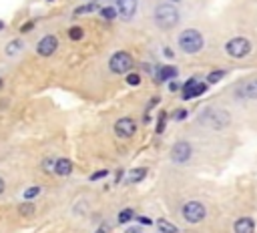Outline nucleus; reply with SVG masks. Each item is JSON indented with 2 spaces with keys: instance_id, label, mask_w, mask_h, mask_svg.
<instances>
[{
  "instance_id": "36",
  "label": "nucleus",
  "mask_w": 257,
  "mask_h": 233,
  "mask_svg": "<svg viewBox=\"0 0 257 233\" xmlns=\"http://www.w3.org/2000/svg\"><path fill=\"white\" fill-rule=\"evenodd\" d=\"M139 221H141V223H145V225H149V223H151V219H147V217H139Z\"/></svg>"
},
{
  "instance_id": "39",
  "label": "nucleus",
  "mask_w": 257,
  "mask_h": 233,
  "mask_svg": "<svg viewBox=\"0 0 257 233\" xmlns=\"http://www.w3.org/2000/svg\"><path fill=\"white\" fill-rule=\"evenodd\" d=\"M2 86H4V78L0 76V88H2Z\"/></svg>"
},
{
  "instance_id": "38",
  "label": "nucleus",
  "mask_w": 257,
  "mask_h": 233,
  "mask_svg": "<svg viewBox=\"0 0 257 233\" xmlns=\"http://www.w3.org/2000/svg\"><path fill=\"white\" fill-rule=\"evenodd\" d=\"M126 233H139V231H137V229H128Z\"/></svg>"
},
{
  "instance_id": "10",
  "label": "nucleus",
  "mask_w": 257,
  "mask_h": 233,
  "mask_svg": "<svg viewBox=\"0 0 257 233\" xmlns=\"http://www.w3.org/2000/svg\"><path fill=\"white\" fill-rule=\"evenodd\" d=\"M207 90V84H203V82H199L197 78H189L185 84H183V98H195V96H199V94H203Z\"/></svg>"
},
{
  "instance_id": "23",
  "label": "nucleus",
  "mask_w": 257,
  "mask_h": 233,
  "mask_svg": "<svg viewBox=\"0 0 257 233\" xmlns=\"http://www.w3.org/2000/svg\"><path fill=\"white\" fill-rule=\"evenodd\" d=\"M100 16H102L104 20H114L116 10H114L112 6H104V8H100Z\"/></svg>"
},
{
  "instance_id": "16",
  "label": "nucleus",
  "mask_w": 257,
  "mask_h": 233,
  "mask_svg": "<svg viewBox=\"0 0 257 233\" xmlns=\"http://www.w3.org/2000/svg\"><path fill=\"white\" fill-rule=\"evenodd\" d=\"M177 74H179L177 66H171V64H167V66H161V68H159V72H157V78H159V80H169V78H175Z\"/></svg>"
},
{
  "instance_id": "33",
  "label": "nucleus",
  "mask_w": 257,
  "mask_h": 233,
  "mask_svg": "<svg viewBox=\"0 0 257 233\" xmlns=\"http://www.w3.org/2000/svg\"><path fill=\"white\" fill-rule=\"evenodd\" d=\"M165 56H167V58H173L175 54H173V50H171V48H165Z\"/></svg>"
},
{
  "instance_id": "37",
  "label": "nucleus",
  "mask_w": 257,
  "mask_h": 233,
  "mask_svg": "<svg viewBox=\"0 0 257 233\" xmlns=\"http://www.w3.org/2000/svg\"><path fill=\"white\" fill-rule=\"evenodd\" d=\"M0 30H4V20H0Z\"/></svg>"
},
{
  "instance_id": "25",
  "label": "nucleus",
  "mask_w": 257,
  "mask_h": 233,
  "mask_svg": "<svg viewBox=\"0 0 257 233\" xmlns=\"http://www.w3.org/2000/svg\"><path fill=\"white\" fill-rule=\"evenodd\" d=\"M18 211H20L22 215H32V213H34V205H32L30 201H24V203L18 207Z\"/></svg>"
},
{
  "instance_id": "19",
  "label": "nucleus",
  "mask_w": 257,
  "mask_h": 233,
  "mask_svg": "<svg viewBox=\"0 0 257 233\" xmlns=\"http://www.w3.org/2000/svg\"><path fill=\"white\" fill-rule=\"evenodd\" d=\"M157 227L161 229V233H177V227L173 223H169L167 219H159L157 221Z\"/></svg>"
},
{
  "instance_id": "12",
  "label": "nucleus",
  "mask_w": 257,
  "mask_h": 233,
  "mask_svg": "<svg viewBox=\"0 0 257 233\" xmlns=\"http://www.w3.org/2000/svg\"><path fill=\"white\" fill-rule=\"evenodd\" d=\"M72 169H74V165H72L70 159H54V169H52V173H56L58 177H68V175L72 173Z\"/></svg>"
},
{
  "instance_id": "26",
  "label": "nucleus",
  "mask_w": 257,
  "mask_h": 233,
  "mask_svg": "<svg viewBox=\"0 0 257 233\" xmlns=\"http://www.w3.org/2000/svg\"><path fill=\"white\" fill-rule=\"evenodd\" d=\"M126 82H128L131 86H137V84L141 82V76H139L137 72H126Z\"/></svg>"
},
{
  "instance_id": "24",
  "label": "nucleus",
  "mask_w": 257,
  "mask_h": 233,
  "mask_svg": "<svg viewBox=\"0 0 257 233\" xmlns=\"http://www.w3.org/2000/svg\"><path fill=\"white\" fill-rule=\"evenodd\" d=\"M135 217V211L133 209H122L120 213H118V223H126V221H131Z\"/></svg>"
},
{
  "instance_id": "18",
  "label": "nucleus",
  "mask_w": 257,
  "mask_h": 233,
  "mask_svg": "<svg viewBox=\"0 0 257 233\" xmlns=\"http://www.w3.org/2000/svg\"><path fill=\"white\" fill-rule=\"evenodd\" d=\"M40 193H42V187L32 185V187H28V189L22 191V199H24V201H34L36 197H40Z\"/></svg>"
},
{
  "instance_id": "34",
  "label": "nucleus",
  "mask_w": 257,
  "mask_h": 233,
  "mask_svg": "<svg viewBox=\"0 0 257 233\" xmlns=\"http://www.w3.org/2000/svg\"><path fill=\"white\" fill-rule=\"evenodd\" d=\"M4 187H6V183H4V179H2V177H0V195H2V193H4Z\"/></svg>"
},
{
  "instance_id": "13",
  "label": "nucleus",
  "mask_w": 257,
  "mask_h": 233,
  "mask_svg": "<svg viewBox=\"0 0 257 233\" xmlns=\"http://www.w3.org/2000/svg\"><path fill=\"white\" fill-rule=\"evenodd\" d=\"M237 96L241 98H255L257 96V80H247L237 88Z\"/></svg>"
},
{
  "instance_id": "6",
  "label": "nucleus",
  "mask_w": 257,
  "mask_h": 233,
  "mask_svg": "<svg viewBox=\"0 0 257 233\" xmlns=\"http://www.w3.org/2000/svg\"><path fill=\"white\" fill-rule=\"evenodd\" d=\"M205 207H203V203H199V201H187L185 205H183V217L189 221V223H199V221H203L205 219Z\"/></svg>"
},
{
  "instance_id": "40",
  "label": "nucleus",
  "mask_w": 257,
  "mask_h": 233,
  "mask_svg": "<svg viewBox=\"0 0 257 233\" xmlns=\"http://www.w3.org/2000/svg\"><path fill=\"white\" fill-rule=\"evenodd\" d=\"M46 2H54V0H46Z\"/></svg>"
},
{
  "instance_id": "2",
  "label": "nucleus",
  "mask_w": 257,
  "mask_h": 233,
  "mask_svg": "<svg viewBox=\"0 0 257 233\" xmlns=\"http://www.w3.org/2000/svg\"><path fill=\"white\" fill-rule=\"evenodd\" d=\"M179 46L187 52V54H195L203 48V36L199 30H193V28H187L181 32L179 36Z\"/></svg>"
},
{
  "instance_id": "15",
  "label": "nucleus",
  "mask_w": 257,
  "mask_h": 233,
  "mask_svg": "<svg viewBox=\"0 0 257 233\" xmlns=\"http://www.w3.org/2000/svg\"><path fill=\"white\" fill-rule=\"evenodd\" d=\"M255 231V223L249 217H241L235 221V233H253Z\"/></svg>"
},
{
  "instance_id": "20",
  "label": "nucleus",
  "mask_w": 257,
  "mask_h": 233,
  "mask_svg": "<svg viewBox=\"0 0 257 233\" xmlns=\"http://www.w3.org/2000/svg\"><path fill=\"white\" fill-rule=\"evenodd\" d=\"M82 36H84V30L80 26H70L68 28V38L70 40H80Z\"/></svg>"
},
{
  "instance_id": "7",
  "label": "nucleus",
  "mask_w": 257,
  "mask_h": 233,
  "mask_svg": "<svg viewBox=\"0 0 257 233\" xmlns=\"http://www.w3.org/2000/svg\"><path fill=\"white\" fill-rule=\"evenodd\" d=\"M56 48H58V38L54 34H46V36H42L36 42V48L34 50H36L38 56H52L56 52Z\"/></svg>"
},
{
  "instance_id": "1",
  "label": "nucleus",
  "mask_w": 257,
  "mask_h": 233,
  "mask_svg": "<svg viewBox=\"0 0 257 233\" xmlns=\"http://www.w3.org/2000/svg\"><path fill=\"white\" fill-rule=\"evenodd\" d=\"M201 123L205 127H211V129H225L229 123H231V114L225 110V108H219V106H209L201 112Z\"/></svg>"
},
{
  "instance_id": "5",
  "label": "nucleus",
  "mask_w": 257,
  "mask_h": 233,
  "mask_svg": "<svg viewBox=\"0 0 257 233\" xmlns=\"http://www.w3.org/2000/svg\"><path fill=\"white\" fill-rule=\"evenodd\" d=\"M225 50H227V54L231 58H243V56H247L251 52V42L247 38H243V36H237V38H231L227 42Z\"/></svg>"
},
{
  "instance_id": "22",
  "label": "nucleus",
  "mask_w": 257,
  "mask_h": 233,
  "mask_svg": "<svg viewBox=\"0 0 257 233\" xmlns=\"http://www.w3.org/2000/svg\"><path fill=\"white\" fill-rule=\"evenodd\" d=\"M221 78H225V70H213V72H209L207 82H209V84H215V82H219Z\"/></svg>"
},
{
  "instance_id": "8",
  "label": "nucleus",
  "mask_w": 257,
  "mask_h": 233,
  "mask_svg": "<svg viewBox=\"0 0 257 233\" xmlns=\"http://www.w3.org/2000/svg\"><path fill=\"white\" fill-rule=\"evenodd\" d=\"M191 153H193V147H191L187 141H179V143H175V145H173L171 159H173L175 163L183 165V163H187V161L191 159Z\"/></svg>"
},
{
  "instance_id": "14",
  "label": "nucleus",
  "mask_w": 257,
  "mask_h": 233,
  "mask_svg": "<svg viewBox=\"0 0 257 233\" xmlns=\"http://www.w3.org/2000/svg\"><path fill=\"white\" fill-rule=\"evenodd\" d=\"M116 8L122 18H131L137 10V0H116Z\"/></svg>"
},
{
  "instance_id": "21",
  "label": "nucleus",
  "mask_w": 257,
  "mask_h": 233,
  "mask_svg": "<svg viewBox=\"0 0 257 233\" xmlns=\"http://www.w3.org/2000/svg\"><path fill=\"white\" fill-rule=\"evenodd\" d=\"M92 10H96V4H94V2H88V4H84V6H78V8L74 10V16L88 14V12H92Z\"/></svg>"
},
{
  "instance_id": "4",
  "label": "nucleus",
  "mask_w": 257,
  "mask_h": 233,
  "mask_svg": "<svg viewBox=\"0 0 257 233\" xmlns=\"http://www.w3.org/2000/svg\"><path fill=\"white\" fill-rule=\"evenodd\" d=\"M108 68H110L114 74H126V72H131V68H133V58H131V54H128V52H122V50L114 52V54L110 56V60H108Z\"/></svg>"
},
{
  "instance_id": "9",
  "label": "nucleus",
  "mask_w": 257,
  "mask_h": 233,
  "mask_svg": "<svg viewBox=\"0 0 257 233\" xmlns=\"http://www.w3.org/2000/svg\"><path fill=\"white\" fill-rule=\"evenodd\" d=\"M114 133H116L118 137H122V139L133 137V135L137 133V123H135L131 117H122V119L116 121V125H114Z\"/></svg>"
},
{
  "instance_id": "3",
  "label": "nucleus",
  "mask_w": 257,
  "mask_h": 233,
  "mask_svg": "<svg viewBox=\"0 0 257 233\" xmlns=\"http://www.w3.org/2000/svg\"><path fill=\"white\" fill-rule=\"evenodd\" d=\"M155 20L161 28H171L179 22V10L173 4H159L155 10Z\"/></svg>"
},
{
  "instance_id": "31",
  "label": "nucleus",
  "mask_w": 257,
  "mask_h": 233,
  "mask_svg": "<svg viewBox=\"0 0 257 233\" xmlns=\"http://www.w3.org/2000/svg\"><path fill=\"white\" fill-rule=\"evenodd\" d=\"M32 28H34V20H30V22L22 24V26H20V32L24 34V32H28V30H32Z\"/></svg>"
},
{
  "instance_id": "30",
  "label": "nucleus",
  "mask_w": 257,
  "mask_h": 233,
  "mask_svg": "<svg viewBox=\"0 0 257 233\" xmlns=\"http://www.w3.org/2000/svg\"><path fill=\"white\" fill-rule=\"evenodd\" d=\"M187 117V110L185 108H179V110H175V114H173V119H177V121H183Z\"/></svg>"
},
{
  "instance_id": "35",
  "label": "nucleus",
  "mask_w": 257,
  "mask_h": 233,
  "mask_svg": "<svg viewBox=\"0 0 257 233\" xmlns=\"http://www.w3.org/2000/svg\"><path fill=\"white\" fill-rule=\"evenodd\" d=\"M169 88H171V90H177V88H179V82H171Z\"/></svg>"
},
{
  "instance_id": "17",
  "label": "nucleus",
  "mask_w": 257,
  "mask_h": 233,
  "mask_svg": "<svg viewBox=\"0 0 257 233\" xmlns=\"http://www.w3.org/2000/svg\"><path fill=\"white\" fill-rule=\"evenodd\" d=\"M145 177H147V169H145V167L131 169V171H128V175H126V179H128L131 183H139V181H143Z\"/></svg>"
},
{
  "instance_id": "27",
  "label": "nucleus",
  "mask_w": 257,
  "mask_h": 233,
  "mask_svg": "<svg viewBox=\"0 0 257 233\" xmlns=\"http://www.w3.org/2000/svg\"><path fill=\"white\" fill-rule=\"evenodd\" d=\"M42 169H44L46 173H52V169H54V159H44V161H42Z\"/></svg>"
},
{
  "instance_id": "28",
  "label": "nucleus",
  "mask_w": 257,
  "mask_h": 233,
  "mask_svg": "<svg viewBox=\"0 0 257 233\" xmlns=\"http://www.w3.org/2000/svg\"><path fill=\"white\" fill-rule=\"evenodd\" d=\"M165 121H167V112H161V119L157 123V133H163L165 131Z\"/></svg>"
},
{
  "instance_id": "41",
  "label": "nucleus",
  "mask_w": 257,
  "mask_h": 233,
  "mask_svg": "<svg viewBox=\"0 0 257 233\" xmlns=\"http://www.w3.org/2000/svg\"><path fill=\"white\" fill-rule=\"evenodd\" d=\"M171 2H179V0H171Z\"/></svg>"
},
{
  "instance_id": "11",
  "label": "nucleus",
  "mask_w": 257,
  "mask_h": 233,
  "mask_svg": "<svg viewBox=\"0 0 257 233\" xmlns=\"http://www.w3.org/2000/svg\"><path fill=\"white\" fill-rule=\"evenodd\" d=\"M20 52H24V40L22 38H12L4 44V56L8 58H16Z\"/></svg>"
},
{
  "instance_id": "29",
  "label": "nucleus",
  "mask_w": 257,
  "mask_h": 233,
  "mask_svg": "<svg viewBox=\"0 0 257 233\" xmlns=\"http://www.w3.org/2000/svg\"><path fill=\"white\" fill-rule=\"evenodd\" d=\"M106 175H108V171H96V173L90 175V181H98V179H102V177H106Z\"/></svg>"
},
{
  "instance_id": "32",
  "label": "nucleus",
  "mask_w": 257,
  "mask_h": 233,
  "mask_svg": "<svg viewBox=\"0 0 257 233\" xmlns=\"http://www.w3.org/2000/svg\"><path fill=\"white\" fill-rule=\"evenodd\" d=\"M96 233H108V225H106V223H102V225L98 227V231H96Z\"/></svg>"
}]
</instances>
